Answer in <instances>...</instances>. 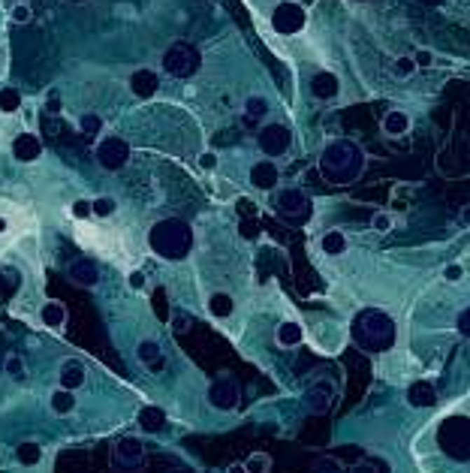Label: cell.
<instances>
[{
  "mask_svg": "<svg viewBox=\"0 0 470 473\" xmlns=\"http://www.w3.org/2000/svg\"><path fill=\"white\" fill-rule=\"evenodd\" d=\"M350 335H353L356 347H362L365 353H386V350L395 347V338H398V329H395V320L386 314V310H377V308H365L359 310L350 323Z\"/></svg>",
  "mask_w": 470,
  "mask_h": 473,
  "instance_id": "1",
  "label": "cell"
},
{
  "mask_svg": "<svg viewBox=\"0 0 470 473\" xmlns=\"http://www.w3.org/2000/svg\"><path fill=\"white\" fill-rule=\"evenodd\" d=\"M362 163H365L362 151L353 142H347V139H338L319 157V172H323L326 181H332V184H350V181H356L359 172H362Z\"/></svg>",
  "mask_w": 470,
  "mask_h": 473,
  "instance_id": "2",
  "label": "cell"
},
{
  "mask_svg": "<svg viewBox=\"0 0 470 473\" xmlns=\"http://www.w3.org/2000/svg\"><path fill=\"white\" fill-rule=\"evenodd\" d=\"M148 245H151L154 254L163 256V259H184L190 254V247H193V233H190V226L184 224V220L166 217V220H160V224L151 226Z\"/></svg>",
  "mask_w": 470,
  "mask_h": 473,
  "instance_id": "3",
  "label": "cell"
},
{
  "mask_svg": "<svg viewBox=\"0 0 470 473\" xmlns=\"http://www.w3.org/2000/svg\"><path fill=\"white\" fill-rule=\"evenodd\" d=\"M437 440L449 458L467 461L470 458V419L467 416H449L437 431Z\"/></svg>",
  "mask_w": 470,
  "mask_h": 473,
  "instance_id": "4",
  "label": "cell"
},
{
  "mask_svg": "<svg viewBox=\"0 0 470 473\" xmlns=\"http://www.w3.org/2000/svg\"><path fill=\"white\" fill-rule=\"evenodd\" d=\"M163 69L175 78H190L199 69V52L190 43H172L163 55Z\"/></svg>",
  "mask_w": 470,
  "mask_h": 473,
  "instance_id": "5",
  "label": "cell"
},
{
  "mask_svg": "<svg viewBox=\"0 0 470 473\" xmlns=\"http://www.w3.org/2000/svg\"><path fill=\"white\" fill-rule=\"evenodd\" d=\"M275 208H277V214H281L284 220H289V224H305L307 214H311V203H307V196L302 193V190H296V187L281 190Z\"/></svg>",
  "mask_w": 470,
  "mask_h": 473,
  "instance_id": "6",
  "label": "cell"
},
{
  "mask_svg": "<svg viewBox=\"0 0 470 473\" xmlns=\"http://www.w3.org/2000/svg\"><path fill=\"white\" fill-rule=\"evenodd\" d=\"M145 461V444L139 437H121L115 440L112 449V465L115 470H139Z\"/></svg>",
  "mask_w": 470,
  "mask_h": 473,
  "instance_id": "7",
  "label": "cell"
},
{
  "mask_svg": "<svg viewBox=\"0 0 470 473\" xmlns=\"http://www.w3.org/2000/svg\"><path fill=\"white\" fill-rule=\"evenodd\" d=\"M130 160V145L124 142V139H118V136H106L103 142L97 145V163L109 169V172H115V169H121L124 163Z\"/></svg>",
  "mask_w": 470,
  "mask_h": 473,
  "instance_id": "8",
  "label": "cell"
},
{
  "mask_svg": "<svg viewBox=\"0 0 470 473\" xmlns=\"http://www.w3.org/2000/svg\"><path fill=\"white\" fill-rule=\"evenodd\" d=\"M256 145L265 157H281L289 151V130L284 124H265L256 133Z\"/></svg>",
  "mask_w": 470,
  "mask_h": 473,
  "instance_id": "9",
  "label": "cell"
},
{
  "mask_svg": "<svg viewBox=\"0 0 470 473\" xmlns=\"http://www.w3.org/2000/svg\"><path fill=\"white\" fill-rule=\"evenodd\" d=\"M305 9L302 6H298V4H289V0H286V4H281V6H277L275 9V13H272V27L277 30V34H298V30H302L305 27Z\"/></svg>",
  "mask_w": 470,
  "mask_h": 473,
  "instance_id": "10",
  "label": "cell"
},
{
  "mask_svg": "<svg viewBox=\"0 0 470 473\" xmlns=\"http://www.w3.org/2000/svg\"><path fill=\"white\" fill-rule=\"evenodd\" d=\"M208 404L214 410H233L238 404V383L233 377H217L208 386Z\"/></svg>",
  "mask_w": 470,
  "mask_h": 473,
  "instance_id": "11",
  "label": "cell"
},
{
  "mask_svg": "<svg viewBox=\"0 0 470 473\" xmlns=\"http://www.w3.org/2000/svg\"><path fill=\"white\" fill-rule=\"evenodd\" d=\"M332 398H335V383L329 377H319V380H314V386L305 392V407L314 410V413H323V410L332 404Z\"/></svg>",
  "mask_w": 470,
  "mask_h": 473,
  "instance_id": "12",
  "label": "cell"
},
{
  "mask_svg": "<svg viewBox=\"0 0 470 473\" xmlns=\"http://www.w3.org/2000/svg\"><path fill=\"white\" fill-rule=\"evenodd\" d=\"M67 275H69V280H73V284H78V287H97V284H99V268H97L94 259H88V256L73 259V263H69V268H67Z\"/></svg>",
  "mask_w": 470,
  "mask_h": 473,
  "instance_id": "13",
  "label": "cell"
},
{
  "mask_svg": "<svg viewBox=\"0 0 470 473\" xmlns=\"http://www.w3.org/2000/svg\"><path fill=\"white\" fill-rule=\"evenodd\" d=\"M13 157L18 160V163H34V160L43 157V142H39L34 133L15 136V142H13Z\"/></svg>",
  "mask_w": 470,
  "mask_h": 473,
  "instance_id": "14",
  "label": "cell"
},
{
  "mask_svg": "<svg viewBox=\"0 0 470 473\" xmlns=\"http://www.w3.org/2000/svg\"><path fill=\"white\" fill-rule=\"evenodd\" d=\"M160 88V78L154 69H136L133 76H130V90L139 97V100H151Z\"/></svg>",
  "mask_w": 470,
  "mask_h": 473,
  "instance_id": "15",
  "label": "cell"
},
{
  "mask_svg": "<svg viewBox=\"0 0 470 473\" xmlns=\"http://www.w3.org/2000/svg\"><path fill=\"white\" fill-rule=\"evenodd\" d=\"M277 178H281V172H277V166L272 160H259V163L251 166V184L256 190H275Z\"/></svg>",
  "mask_w": 470,
  "mask_h": 473,
  "instance_id": "16",
  "label": "cell"
},
{
  "mask_svg": "<svg viewBox=\"0 0 470 473\" xmlns=\"http://www.w3.org/2000/svg\"><path fill=\"white\" fill-rule=\"evenodd\" d=\"M136 359L142 362V365L148 368V371H163V365H166V359H163V350H160V344L157 341H139V347H136Z\"/></svg>",
  "mask_w": 470,
  "mask_h": 473,
  "instance_id": "17",
  "label": "cell"
},
{
  "mask_svg": "<svg viewBox=\"0 0 470 473\" xmlns=\"http://www.w3.org/2000/svg\"><path fill=\"white\" fill-rule=\"evenodd\" d=\"M57 377H61V386H64V389H73V392H76V389L85 386L88 371H85V365H82L78 359H67L64 365H61V374H57Z\"/></svg>",
  "mask_w": 470,
  "mask_h": 473,
  "instance_id": "18",
  "label": "cell"
},
{
  "mask_svg": "<svg viewBox=\"0 0 470 473\" xmlns=\"http://www.w3.org/2000/svg\"><path fill=\"white\" fill-rule=\"evenodd\" d=\"M338 90H341V82H338L335 73H317L311 78V94L317 100H332L338 97Z\"/></svg>",
  "mask_w": 470,
  "mask_h": 473,
  "instance_id": "19",
  "label": "cell"
},
{
  "mask_svg": "<svg viewBox=\"0 0 470 473\" xmlns=\"http://www.w3.org/2000/svg\"><path fill=\"white\" fill-rule=\"evenodd\" d=\"M136 419H139V428L148 431V434H157V431L166 428V413L160 407H154V404H148V407L139 410Z\"/></svg>",
  "mask_w": 470,
  "mask_h": 473,
  "instance_id": "20",
  "label": "cell"
},
{
  "mask_svg": "<svg viewBox=\"0 0 470 473\" xmlns=\"http://www.w3.org/2000/svg\"><path fill=\"white\" fill-rule=\"evenodd\" d=\"M407 401H410V407H434V401H437V392L431 383H425V380H419V383H413L407 389Z\"/></svg>",
  "mask_w": 470,
  "mask_h": 473,
  "instance_id": "21",
  "label": "cell"
},
{
  "mask_svg": "<svg viewBox=\"0 0 470 473\" xmlns=\"http://www.w3.org/2000/svg\"><path fill=\"white\" fill-rule=\"evenodd\" d=\"M48 407H52V413H57V416L73 413V410H76V392L57 386L52 395H48Z\"/></svg>",
  "mask_w": 470,
  "mask_h": 473,
  "instance_id": "22",
  "label": "cell"
},
{
  "mask_svg": "<svg viewBox=\"0 0 470 473\" xmlns=\"http://www.w3.org/2000/svg\"><path fill=\"white\" fill-rule=\"evenodd\" d=\"M39 320H43V326L48 329H64L67 326V308L61 301H46L43 308H39Z\"/></svg>",
  "mask_w": 470,
  "mask_h": 473,
  "instance_id": "23",
  "label": "cell"
},
{
  "mask_svg": "<svg viewBox=\"0 0 470 473\" xmlns=\"http://www.w3.org/2000/svg\"><path fill=\"white\" fill-rule=\"evenodd\" d=\"M15 461L22 467H36L39 461H43V446H39L36 440H22V444L15 446Z\"/></svg>",
  "mask_w": 470,
  "mask_h": 473,
  "instance_id": "24",
  "label": "cell"
},
{
  "mask_svg": "<svg viewBox=\"0 0 470 473\" xmlns=\"http://www.w3.org/2000/svg\"><path fill=\"white\" fill-rule=\"evenodd\" d=\"M277 344H281L284 350H289V347H298L302 344V338H305V331H302V326L298 323H293V320H286V323H281L277 326Z\"/></svg>",
  "mask_w": 470,
  "mask_h": 473,
  "instance_id": "25",
  "label": "cell"
},
{
  "mask_svg": "<svg viewBox=\"0 0 470 473\" xmlns=\"http://www.w3.org/2000/svg\"><path fill=\"white\" fill-rule=\"evenodd\" d=\"M407 130H410V118L401 112V109L386 112V118H383V133L386 136H404Z\"/></svg>",
  "mask_w": 470,
  "mask_h": 473,
  "instance_id": "26",
  "label": "cell"
},
{
  "mask_svg": "<svg viewBox=\"0 0 470 473\" xmlns=\"http://www.w3.org/2000/svg\"><path fill=\"white\" fill-rule=\"evenodd\" d=\"M233 310H235V301L229 293H214L212 299H208V314L217 317V320H226Z\"/></svg>",
  "mask_w": 470,
  "mask_h": 473,
  "instance_id": "27",
  "label": "cell"
},
{
  "mask_svg": "<svg viewBox=\"0 0 470 473\" xmlns=\"http://www.w3.org/2000/svg\"><path fill=\"white\" fill-rule=\"evenodd\" d=\"M319 247H323V254L338 256V254H344V250H347V235L341 233V229H332V233H326V235H323Z\"/></svg>",
  "mask_w": 470,
  "mask_h": 473,
  "instance_id": "28",
  "label": "cell"
},
{
  "mask_svg": "<svg viewBox=\"0 0 470 473\" xmlns=\"http://www.w3.org/2000/svg\"><path fill=\"white\" fill-rule=\"evenodd\" d=\"M18 106H22V94H18L15 88H4V90H0V112L13 115V112H18Z\"/></svg>",
  "mask_w": 470,
  "mask_h": 473,
  "instance_id": "29",
  "label": "cell"
},
{
  "mask_svg": "<svg viewBox=\"0 0 470 473\" xmlns=\"http://www.w3.org/2000/svg\"><path fill=\"white\" fill-rule=\"evenodd\" d=\"M244 467H247V473H268L272 470V455H268V452H254V455L244 461Z\"/></svg>",
  "mask_w": 470,
  "mask_h": 473,
  "instance_id": "30",
  "label": "cell"
},
{
  "mask_svg": "<svg viewBox=\"0 0 470 473\" xmlns=\"http://www.w3.org/2000/svg\"><path fill=\"white\" fill-rule=\"evenodd\" d=\"M244 112H247V118H251V121H259V118H265L268 103H265L263 97H247L244 100Z\"/></svg>",
  "mask_w": 470,
  "mask_h": 473,
  "instance_id": "31",
  "label": "cell"
},
{
  "mask_svg": "<svg viewBox=\"0 0 470 473\" xmlns=\"http://www.w3.org/2000/svg\"><path fill=\"white\" fill-rule=\"evenodd\" d=\"M311 473H344V465L338 458L323 455V458H317L314 465H311Z\"/></svg>",
  "mask_w": 470,
  "mask_h": 473,
  "instance_id": "32",
  "label": "cell"
},
{
  "mask_svg": "<svg viewBox=\"0 0 470 473\" xmlns=\"http://www.w3.org/2000/svg\"><path fill=\"white\" fill-rule=\"evenodd\" d=\"M416 60L410 57V55H404V57H395V64H392V73L398 76V78H407V76H413L416 73Z\"/></svg>",
  "mask_w": 470,
  "mask_h": 473,
  "instance_id": "33",
  "label": "cell"
},
{
  "mask_svg": "<svg viewBox=\"0 0 470 473\" xmlns=\"http://www.w3.org/2000/svg\"><path fill=\"white\" fill-rule=\"evenodd\" d=\"M4 371H6V377L22 380V377H25V362H22V356L9 353V356H6V362H4Z\"/></svg>",
  "mask_w": 470,
  "mask_h": 473,
  "instance_id": "34",
  "label": "cell"
},
{
  "mask_svg": "<svg viewBox=\"0 0 470 473\" xmlns=\"http://www.w3.org/2000/svg\"><path fill=\"white\" fill-rule=\"evenodd\" d=\"M118 211V203L112 196H99V199H94V214L97 217H112Z\"/></svg>",
  "mask_w": 470,
  "mask_h": 473,
  "instance_id": "35",
  "label": "cell"
},
{
  "mask_svg": "<svg viewBox=\"0 0 470 473\" xmlns=\"http://www.w3.org/2000/svg\"><path fill=\"white\" fill-rule=\"evenodd\" d=\"M99 130H103V121H99L97 115H85V118H82V133H85L88 139H94Z\"/></svg>",
  "mask_w": 470,
  "mask_h": 473,
  "instance_id": "36",
  "label": "cell"
},
{
  "mask_svg": "<svg viewBox=\"0 0 470 473\" xmlns=\"http://www.w3.org/2000/svg\"><path fill=\"white\" fill-rule=\"evenodd\" d=\"M9 18H13L15 25H27V22H31V6H27V4H15L13 13H9Z\"/></svg>",
  "mask_w": 470,
  "mask_h": 473,
  "instance_id": "37",
  "label": "cell"
},
{
  "mask_svg": "<svg viewBox=\"0 0 470 473\" xmlns=\"http://www.w3.org/2000/svg\"><path fill=\"white\" fill-rule=\"evenodd\" d=\"M371 226L377 229V233H392V217H389L386 211H380V214H374Z\"/></svg>",
  "mask_w": 470,
  "mask_h": 473,
  "instance_id": "38",
  "label": "cell"
},
{
  "mask_svg": "<svg viewBox=\"0 0 470 473\" xmlns=\"http://www.w3.org/2000/svg\"><path fill=\"white\" fill-rule=\"evenodd\" d=\"M94 214V203H88V199H78V203H73V217H91Z\"/></svg>",
  "mask_w": 470,
  "mask_h": 473,
  "instance_id": "39",
  "label": "cell"
},
{
  "mask_svg": "<svg viewBox=\"0 0 470 473\" xmlns=\"http://www.w3.org/2000/svg\"><path fill=\"white\" fill-rule=\"evenodd\" d=\"M455 326H458V331H462L464 338H470V308H464L462 314H458V320H455Z\"/></svg>",
  "mask_w": 470,
  "mask_h": 473,
  "instance_id": "40",
  "label": "cell"
},
{
  "mask_svg": "<svg viewBox=\"0 0 470 473\" xmlns=\"http://www.w3.org/2000/svg\"><path fill=\"white\" fill-rule=\"evenodd\" d=\"M443 277L449 280V284H455V280H462V277H464V268L458 266V263H452V266H446V268H443Z\"/></svg>",
  "mask_w": 470,
  "mask_h": 473,
  "instance_id": "41",
  "label": "cell"
},
{
  "mask_svg": "<svg viewBox=\"0 0 470 473\" xmlns=\"http://www.w3.org/2000/svg\"><path fill=\"white\" fill-rule=\"evenodd\" d=\"M187 329H190V317L187 314H175L172 317V331H175V335H184Z\"/></svg>",
  "mask_w": 470,
  "mask_h": 473,
  "instance_id": "42",
  "label": "cell"
},
{
  "mask_svg": "<svg viewBox=\"0 0 470 473\" xmlns=\"http://www.w3.org/2000/svg\"><path fill=\"white\" fill-rule=\"evenodd\" d=\"M413 60H416V67H431L434 64V57H431V52H428V48H419V52L413 55Z\"/></svg>",
  "mask_w": 470,
  "mask_h": 473,
  "instance_id": "43",
  "label": "cell"
},
{
  "mask_svg": "<svg viewBox=\"0 0 470 473\" xmlns=\"http://www.w3.org/2000/svg\"><path fill=\"white\" fill-rule=\"evenodd\" d=\"M350 473H383V470H377V465H371V461H362V465H356ZM389 473V470H386Z\"/></svg>",
  "mask_w": 470,
  "mask_h": 473,
  "instance_id": "44",
  "label": "cell"
},
{
  "mask_svg": "<svg viewBox=\"0 0 470 473\" xmlns=\"http://www.w3.org/2000/svg\"><path fill=\"white\" fill-rule=\"evenodd\" d=\"M199 166H202V169H214L217 166V157L212 154V151H205V154L199 157Z\"/></svg>",
  "mask_w": 470,
  "mask_h": 473,
  "instance_id": "45",
  "label": "cell"
},
{
  "mask_svg": "<svg viewBox=\"0 0 470 473\" xmlns=\"http://www.w3.org/2000/svg\"><path fill=\"white\" fill-rule=\"evenodd\" d=\"M130 287H133V289H142L145 287V275H142V271H133V275H130Z\"/></svg>",
  "mask_w": 470,
  "mask_h": 473,
  "instance_id": "46",
  "label": "cell"
},
{
  "mask_svg": "<svg viewBox=\"0 0 470 473\" xmlns=\"http://www.w3.org/2000/svg\"><path fill=\"white\" fill-rule=\"evenodd\" d=\"M242 233H244V238H254L256 235V226L254 224H242Z\"/></svg>",
  "mask_w": 470,
  "mask_h": 473,
  "instance_id": "47",
  "label": "cell"
},
{
  "mask_svg": "<svg viewBox=\"0 0 470 473\" xmlns=\"http://www.w3.org/2000/svg\"><path fill=\"white\" fill-rule=\"evenodd\" d=\"M226 473H247V467H244V465H229Z\"/></svg>",
  "mask_w": 470,
  "mask_h": 473,
  "instance_id": "48",
  "label": "cell"
},
{
  "mask_svg": "<svg viewBox=\"0 0 470 473\" xmlns=\"http://www.w3.org/2000/svg\"><path fill=\"white\" fill-rule=\"evenodd\" d=\"M462 224L470 226V205H464V211H462Z\"/></svg>",
  "mask_w": 470,
  "mask_h": 473,
  "instance_id": "49",
  "label": "cell"
},
{
  "mask_svg": "<svg viewBox=\"0 0 470 473\" xmlns=\"http://www.w3.org/2000/svg\"><path fill=\"white\" fill-rule=\"evenodd\" d=\"M419 4H425V6H437V4H443V0H419Z\"/></svg>",
  "mask_w": 470,
  "mask_h": 473,
  "instance_id": "50",
  "label": "cell"
},
{
  "mask_svg": "<svg viewBox=\"0 0 470 473\" xmlns=\"http://www.w3.org/2000/svg\"><path fill=\"white\" fill-rule=\"evenodd\" d=\"M169 473H193V470H187V467H175V470H169Z\"/></svg>",
  "mask_w": 470,
  "mask_h": 473,
  "instance_id": "51",
  "label": "cell"
},
{
  "mask_svg": "<svg viewBox=\"0 0 470 473\" xmlns=\"http://www.w3.org/2000/svg\"><path fill=\"white\" fill-rule=\"evenodd\" d=\"M4 229H6V220H4V217H0V233H4Z\"/></svg>",
  "mask_w": 470,
  "mask_h": 473,
  "instance_id": "52",
  "label": "cell"
}]
</instances>
